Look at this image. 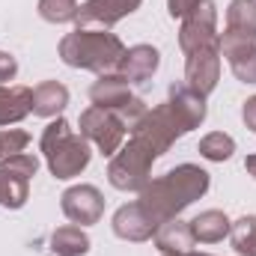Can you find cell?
<instances>
[{
	"label": "cell",
	"mask_w": 256,
	"mask_h": 256,
	"mask_svg": "<svg viewBox=\"0 0 256 256\" xmlns=\"http://www.w3.org/2000/svg\"><path fill=\"white\" fill-rule=\"evenodd\" d=\"M68 104V90L60 80H42L33 86V116L57 120Z\"/></svg>",
	"instance_id": "ac0fdd59"
},
{
	"label": "cell",
	"mask_w": 256,
	"mask_h": 256,
	"mask_svg": "<svg viewBox=\"0 0 256 256\" xmlns=\"http://www.w3.org/2000/svg\"><path fill=\"white\" fill-rule=\"evenodd\" d=\"M158 66H161V51L155 45H131V48H126L116 72L128 84H143L158 72Z\"/></svg>",
	"instance_id": "5bb4252c"
},
{
	"label": "cell",
	"mask_w": 256,
	"mask_h": 256,
	"mask_svg": "<svg viewBox=\"0 0 256 256\" xmlns=\"http://www.w3.org/2000/svg\"><path fill=\"white\" fill-rule=\"evenodd\" d=\"M226 27L256 33V0H232L226 6Z\"/></svg>",
	"instance_id": "cb8c5ba5"
},
{
	"label": "cell",
	"mask_w": 256,
	"mask_h": 256,
	"mask_svg": "<svg viewBox=\"0 0 256 256\" xmlns=\"http://www.w3.org/2000/svg\"><path fill=\"white\" fill-rule=\"evenodd\" d=\"M230 242L238 256H256V214H244L230 226Z\"/></svg>",
	"instance_id": "44dd1931"
},
{
	"label": "cell",
	"mask_w": 256,
	"mask_h": 256,
	"mask_svg": "<svg viewBox=\"0 0 256 256\" xmlns=\"http://www.w3.org/2000/svg\"><path fill=\"white\" fill-rule=\"evenodd\" d=\"M188 224H191V232L200 244H218V242H224L230 236V226H232V220L220 208H206L194 220H188Z\"/></svg>",
	"instance_id": "d6986e66"
},
{
	"label": "cell",
	"mask_w": 256,
	"mask_h": 256,
	"mask_svg": "<svg viewBox=\"0 0 256 256\" xmlns=\"http://www.w3.org/2000/svg\"><path fill=\"white\" fill-rule=\"evenodd\" d=\"M80 3L78 0H39V15L51 24H68L78 21Z\"/></svg>",
	"instance_id": "d4e9b609"
},
{
	"label": "cell",
	"mask_w": 256,
	"mask_h": 256,
	"mask_svg": "<svg viewBox=\"0 0 256 256\" xmlns=\"http://www.w3.org/2000/svg\"><path fill=\"white\" fill-rule=\"evenodd\" d=\"M30 200V182L27 179H18V176H9V173H0V206L3 208H24Z\"/></svg>",
	"instance_id": "7402d4cb"
},
{
	"label": "cell",
	"mask_w": 256,
	"mask_h": 256,
	"mask_svg": "<svg viewBox=\"0 0 256 256\" xmlns=\"http://www.w3.org/2000/svg\"><path fill=\"white\" fill-rule=\"evenodd\" d=\"M18 74V60L12 57V54H6V51H0V84H6V80H12Z\"/></svg>",
	"instance_id": "83f0119b"
},
{
	"label": "cell",
	"mask_w": 256,
	"mask_h": 256,
	"mask_svg": "<svg viewBox=\"0 0 256 256\" xmlns=\"http://www.w3.org/2000/svg\"><path fill=\"white\" fill-rule=\"evenodd\" d=\"M39 149L45 155V164H48L51 176L60 179V182H68V179L80 176L90 167V158H92L90 140L84 134H74L72 122L63 120V116H57V120H51L45 126Z\"/></svg>",
	"instance_id": "3957f363"
},
{
	"label": "cell",
	"mask_w": 256,
	"mask_h": 256,
	"mask_svg": "<svg viewBox=\"0 0 256 256\" xmlns=\"http://www.w3.org/2000/svg\"><path fill=\"white\" fill-rule=\"evenodd\" d=\"M244 170H248V176L256 179V155H248V158H244Z\"/></svg>",
	"instance_id": "4dcf8cb0"
},
{
	"label": "cell",
	"mask_w": 256,
	"mask_h": 256,
	"mask_svg": "<svg viewBox=\"0 0 256 256\" xmlns=\"http://www.w3.org/2000/svg\"><path fill=\"white\" fill-rule=\"evenodd\" d=\"M191 256H208V254H191Z\"/></svg>",
	"instance_id": "1f68e13d"
},
{
	"label": "cell",
	"mask_w": 256,
	"mask_h": 256,
	"mask_svg": "<svg viewBox=\"0 0 256 256\" xmlns=\"http://www.w3.org/2000/svg\"><path fill=\"white\" fill-rule=\"evenodd\" d=\"M63 214L78 226H92L104 214V196L96 185H72L60 196Z\"/></svg>",
	"instance_id": "9c48e42d"
},
{
	"label": "cell",
	"mask_w": 256,
	"mask_h": 256,
	"mask_svg": "<svg viewBox=\"0 0 256 256\" xmlns=\"http://www.w3.org/2000/svg\"><path fill=\"white\" fill-rule=\"evenodd\" d=\"M0 173H9V176H18V179H33L39 173V158L30 155V152H18V155H9L0 161Z\"/></svg>",
	"instance_id": "484cf974"
},
{
	"label": "cell",
	"mask_w": 256,
	"mask_h": 256,
	"mask_svg": "<svg viewBox=\"0 0 256 256\" xmlns=\"http://www.w3.org/2000/svg\"><path fill=\"white\" fill-rule=\"evenodd\" d=\"M155 248L167 256H191L194 248H196L191 224H188V220H179V218L161 224V226L155 230Z\"/></svg>",
	"instance_id": "2e32d148"
},
{
	"label": "cell",
	"mask_w": 256,
	"mask_h": 256,
	"mask_svg": "<svg viewBox=\"0 0 256 256\" xmlns=\"http://www.w3.org/2000/svg\"><path fill=\"white\" fill-rule=\"evenodd\" d=\"M212 179L202 167L196 164H179L167 170L158 179H149V185L140 191L137 202L146 208V214L161 226L173 218H179L191 202H196L202 194L208 191Z\"/></svg>",
	"instance_id": "6da1fadb"
},
{
	"label": "cell",
	"mask_w": 256,
	"mask_h": 256,
	"mask_svg": "<svg viewBox=\"0 0 256 256\" xmlns=\"http://www.w3.org/2000/svg\"><path fill=\"white\" fill-rule=\"evenodd\" d=\"M232 152H236V140H232L226 131H212V134H206V137L200 140V155H202L206 161L224 164V161L232 158Z\"/></svg>",
	"instance_id": "603a6c76"
},
{
	"label": "cell",
	"mask_w": 256,
	"mask_h": 256,
	"mask_svg": "<svg viewBox=\"0 0 256 256\" xmlns=\"http://www.w3.org/2000/svg\"><path fill=\"white\" fill-rule=\"evenodd\" d=\"M218 48H220V57H226L232 74L242 84H256V33L226 27L218 36Z\"/></svg>",
	"instance_id": "ba28073f"
},
{
	"label": "cell",
	"mask_w": 256,
	"mask_h": 256,
	"mask_svg": "<svg viewBox=\"0 0 256 256\" xmlns=\"http://www.w3.org/2000/svg\"><path fill=\"white\" fill-rule=\"evenodd\" d=\"M90 248H92V242L84 232V226H78V224H66L51 232V254L57 256H84L90 254Z\"/></svg>",
	"instance_id": "ffe728a7"
},
{
	"label": "cell",
	"mask_w": 256,
	"mask_h": 256,
	"mask_svg": "<svg viewBox=\"0 0 256 256\" xmlns=\"http://www.w3.org/2000/svg\"><path fill=\"white\" fill-rule=\"evenodd\" d=\"M60 60L72 68H84V72H96V74H108L116 72L122 63L126 45L116 33L110 30H96V27H74L72 33H66L60 39Z\"/></svg>",
	"instance_id": "7a4b0ae2"
},
{
	"label": "cell",
	"mask_w": 256,
	"mask_h": 256,
	"mask_svg": "<svg viewBox=\"0 0 256 256\" xmlns=\"http://www.w3.org/2000/svg\"><path fill=\"white\" fill-rule=\"evenodd\" d=\"M194 3L196 0H167V12H170V18H185Z\"/></svg>",
	"instance_id": "f1b7e54d"
},
{
	"label": "cell",
	"mask_w": 256,
	"mask_h": 256,
	"mask_svg": "<svg viewBox=\"0 0 256 256\" xmlns=\"http://www.w3.org/2000/svg\"><path fill=\"white\" fill-rule=\"evenodd\" d=\"M158 161L155 149L146 146L140 137H128V143L120 146V152L110 158L108 164V182L116 188V191H143L149 185V173H152V164Z\"/></svg>",
	"instance_id": "277c9868"
},
{
	"label": "cell",
	"mask_w": 256,
	"mask_h": 256,
	"mask_svg": "<svg viewBox=\"0 0 256 256\" xmlns=\"http://www.w3.org/2000/svg\"><path fill=\"white\" fill-rule=\"evenodd\" d=\"M27 114H33V90L0 84V128L18 126Z\"/></svg>",
	"instance_id": "e0dca14e"
},
{
	"label": "cell",
	"mask_w": 256,
	"mask_h": 256,
	"mask_svg": "<svg viewBox=\"0 0 256 256\" xmlns=\"http://www.w3.org/2000/svg\"><path fill=\"white\" fill-rule=\"evenodd\" d=\"M78 126H80V134L108 158H114L120 152V146L126 143V137H128V126L122 122V116L116 110L96 108V104H90L80 114Z\"/></svg>",
	"instance_id": "8992f818"
},
{
	"label": "cell",
	"mask_w": 256,
	"mask_h": 256,
	"mask_svg": "<svg viewBox=\"0 0 256 256\" xmlns=\"http://www.w3.org/2000/svg\"><path fill=\"white\" fill-rule=\"evenodd\" d=\"M161 256H167V254H161Z\"/></svg>",
	"instance_id": "d6a6232c"
},
{
	"label": "cell",
	"mask_w": 256,
	"mask_h": 256,
	"mask_svg": "<svg viewBox=\"0 0 256 256\" xmlns=\"http://www.w3.org/2000/svg\"><path fill=\"white\" fill-rule=\"evenodd\" d=\"M110 226H114L116 238H122V242H134V244H137V242H149V238H155V230H158V224L146 214V208H143L137 200L116 208Z\"/></svg>",
	"instance_id": "8fae6325"
},
{
	"label": "cell",
	"mask_w": 256,
	"mask_h": 256,
	"mask_svg": "<svg viewBox=\"0 0 256 256\" xmlns=\"http://www.w3.org/2000/svg\"><path fill=\"white\" fill-rule=\"evenodd\" d=\"M167 102H170L173 114L182 120L185 131H194V128H200L206 122V98L200 92H194L188 84H173Z\"/></svg>",
	"instance_id": "9a60e30c"
},
{
	"label": "cell",
	"mask_w": 256,
	"mask_h": 256,
	"mask_svg": "<svg viewBox=\"0 0 256 256\" xmlns=\"http://www.w3.org/2000/svg\"><path fill=\"white\" fill-rule=\"evenodd\" d=\"M143 0H86L80 3L78 12V27H90V24H102L104 30L114 27L116 21H122L126 15L137 12Z\"/></svg>",
	"instance_id": "7c38bea8"
},
{
	"label": "cell",
	"mask_w": 256,
	"mask_h": 256,
	"mask_svg": "<svg viewBox=\"0 0 256 256\" xmlns=\"http://www.w3.org/2000/svg\"><path fill=\"white\" fill-rule=\"evenodd\" d=\"M218 6L214 0H196L191 12L182 18L179 27V48L185 54H194L200 48H212L218 45Z\"/></svg>",
	"instance_id": "52a82bcc"
},
{
	"label": "cell",
	"mask_w": 256,
	"mask_h": 256,
	"mask_svg": "<svg viewBox=\"0 0 256 256\" xmlns=\"http://www.w3.org/2000/svg\"><path fill=\"white\" fill-rule=\"evenodd\" d=\"M134 98L131 92V84L120 72H108V74H98V80L90 86V102L96 108H108V110H116L122 114L126 104Z\"/></svg>",
	"instance_id": "4fadbf2b"
},
{
	"label": "cell",
	"mask_w": 256,
	"mask_h": 256,
	"mask_svg": "<svg viewBox=\"0 0 256 256\" xmlns=\"http://www.w3.org/2000/svg\"><path fill=\"white\" fill-rule=\"evenodd\" d=\"M242 120H244V126L256 134V96H250V98L244 102V108H242Z\"/></svg>",
	"instance_id": "f546056e"
},
{
	"label": "cell",
	"mask_w": 256,
	"mask_h": 256,
	"mask_svg": "<svg viewBox=\"0 0 256 256\" xmlns=\"http://www.w3.org/2000/svg\"><path fill=\"white\" fill-rule=\"evenodd\" d=\"M30 143V134L21 131V128H0V161L9 158V155H18L24 152Z\"/></svg>",
	"instance_id": "4316f807"
},
{
	"label": "cell",
	"mask_w": 256,
	"mask_h": 256,
	"mask_svg": "<svg viewBox=\"0 0 256 256\" xmlns=\"http://www.w3.org/2000/svg\"><path fill=\"white\" fill-rule=\"evenodd\" d=\"M182 134H188V131L182 126V120L173 114L170 102H161V104L149 108V110L140 116V122L131 128V137H140L146 146H152L158 158L167 155L170 146H173Z\"/></svg>",
	"instance_id": "5b68a950"
},
{
	"label": "cell",
	"mask_w": 256,
	"mask_h": 256,
	"mask_svg": "<svg viewBox=\"0 0 256 256\" xmlns=\"http://www.w3.org/2000/svg\"><path fill=\"white\" fill-rule=\"evenodd\" d=\"M185 84L191 86L194 92H200L202 98L212 96L218 90V80H220V48L212 45V48H200L194 54H185Z\"/></svg>",
	"instance_id": "30bf717a"
}]
</instances>
